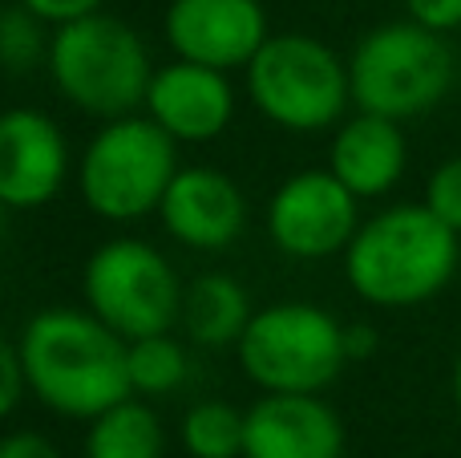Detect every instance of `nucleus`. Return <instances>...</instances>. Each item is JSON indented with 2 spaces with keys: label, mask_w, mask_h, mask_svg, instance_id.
I'll return each instance as SVG.
<instances>
[{
  "label": "nucleus",
  "mask_w": 461,
  "mask_h": 458,
  "mask_svg": "<svg viewBox=\"0 0 461 458\" xmlns=\"http://www.w3.org/2000/svg\"><path fill=\"white\" fill-rule=\"evenodd\" d=\"M405 159L409 146L401 134V122L360 110L357 118H348L336 130L332 151H328V170L357 199H376V195L393 191L401 183Z\"/></svg>",
  "instance_id": "2eb2a0df"
},
{
  "label": "nucleus",
  "mask_w": 461,
  "mask_h": 458,
  "mask_svg": "<svg viewBox=\"0 0 461 458\" xmlns=\"http://www.w3.org/2000/svg\"><path fill=\"white\" fill-rule=\"evenodd\" d=\"M409 21L425 24L433 32H454L461 29V0H405Z\"/></svg>",
  "instance_id": "5701e85b"
},
{
  "label": "nucleus",
  "mask_w": 461,
  "mask_h": 458,
  "mask_svg": "<svg viewBox=\"0 0 461 458\" xmlns=\"http://www.w3.org/2000/svg\"><path fill=\"white\" fill-rule=\"evenodd\" d=\"M454 73L457 61L446 32H433L417 21L381 24L352 49V105L393 122L421 118L433 105H441V97L454 86Z\"/></svg>",
  "instance_id": "20e7f679"
},
{
  "label": "nucleus",
  "mask_w": 461,
  "mask_h": 458,
  "mask_svg": "<svg viewBox=\"0 0 461 458\" xmlns=\"http://www.w3.org/2000/svg\"><path fill=\"white\" fill-rule=\"evenodd\" d=\"M24 8L41 16L49 24H65V21H77V16H89V13H102L105 0H21Z\"/></svg>",
  "instance_id": "b1692460"
},
{
  "label": "nucleus",
  "mask_w": 461,
  "mask_h": 458,
  "mask_svg": "<svg viewBox=\"0 0 461 458\" xmlns=\"http://www.w3.org/2000/svg\"><path fill=\"white\" fill-rule=\"evenodd\" d=\"M461 243L425 203H401L357 227L344 248L352 292L376 308H417L433 300L457 272Z\"/></svg>",
  "instance_id": "f03ea898"
},
{
  "label": "nucleus",
  "mask_w": 461,
  "mask_h": 458,
  "mask_svg": "<svg viewBox=\"0 0 461 458\" xmlns=\"http://www.w3.org/2000/svg\"><path fill=\"white\" fill-rule=\"evenodd\" d=\"M239 370L263 394H320L348 365L344 325L316 305H271L251 316L235 345Z\"/></svg>",
  "instance_id": "0eeeda50"
},
{
  "label": "nucleus",
  "mask_w": 461,
  "mask_h": 458,
  "mask_svg": "<svg viewBox=\"0 0 461 458\" xmlns=\"http://www.w3.org/2000/svg\"><path fill=\"white\" fill-rule=\"evenodd\" d=\"M357 195L332 170H300L267 203V235L292 260H328L360 227Z\"/></svg>",
  "instance_id": "1a4fd4ad"
},
{
  "label": "nucleus",
  "mask_w": 461,
  "mask_h": 458,
  "mask_svg": "<svg viewBox=\"0 0 461 458\" xmlns=\"http://www.w3.org/2000/svg\"><path fill=\"white\" fill-rule=\"evenodd\" d=\"M425 207L461 235V154L446 159L425 183Z\"/></svg>",
  "instance_id": "412c9836"
},
{
  "label": "nucleus",
  "mask_w": 461,
  "mask_h": 458,
  "mask_svg": "<svg viewBox=\"0 0 461 458\" xmlns=\"http://www.w3.org/2000/svg\"><path fill=\"white\" fill-rule=\"evenodd\" d=\"M69 179V142L41 110L0 114V207L37 211Z\"/></svg>",
  "instance_id": "9d476101"
},
{
  "label": "nucleus",
  "mask_w": 461,
  "mask_h": 458,
  "mask_svg": "<svg viewBox=\"0 0 461 458\" xmlns=\"http://www.w3.org/2000/svg\"><path fill=\"white\" fill-rule=\"evenodd\" d=\"M344 345H348V362H365L376 349L373 325H344Z\"/></svg>",
  "instance_id": "a878e982"
},
{
  "label": "nucleus",
  "mask_w": 461,
  "mask_h": 458,
  "mask_svg": "<svg viewBox=\"0 0 461 458\" xmlns=\"http://www.w3.org/2000/svg\"><path fill=\"white\" fill-rule=\"evenodd\" d=\"M247 410L230 402H199L183 418V446L191 458H243Z\"/></svg>",
  "instance_id": "6ab92c4d"
},
{
  "label": "nucleus",
  "mask_w": 461,
  "mask_h": 458,
  "mask_svg": "<svg viewBox=\"0 0 461 458\" xmlns=\"http://www.w3.org/2000/svg\"><path fill=\"white\" fill-rule=\"evenodd\" d=\"M130 386L138 398H158V394H175L186 378H191V357L178 345L170 333H154V337H138L130 341Z\"/></svg>",
  "instance_id": "a211bd4d"
},
{
  "label": "nucleus",
  "mask_w": 461,
  "mask_h": 458,
  "mask_svg": "<svg viewBox=\"0 0 461 458\" xmlns=\"http://www.w3.org/2000/svg\"><path fill=\"white\" fill-rule=\"evenodd\" d=\"M344 422L316 394H263L247 410L243 458H340Z\"/></svg>",
  "instance_id": "ddd939ff"
},
{
  "label": "nucleus",
  "mask_w": 461,
  "mask_h": 458,
  "mask_svg": "<svg viewBox=\"0 0 461 458\" xmlns=\"http://www.w3.org/2000/svg\"><path fill=\"white\" fill-rule=\"evenodd\" d=\"M21 362L29 394L65 418H97L134 398L130 341L118 337L89 308H45L21 333Z\"/></svg>",
  "instance_id": "f257e3e1"
},
{
  "label": "nucleus",
  "mask_w": 461,
  "mask_h": 458,
  "mask_svg": "<svg viewBox=\"0 0 461 458\" xmlns=\"http://www.w3.org/2000/svg\"><path fill=\"white\" fill-rule=\"evenodd\" d=\"M86 308L102 316L118 337L138 341L154 333H170L183 321V280L154 243L110 240L86 260L81 276Z\"/></svg>",
  "instance_id": "6e6552de"
},
{
  "label": "nucleus",
  "mask_w": 461,
  "mask_h": 458,
  "mask_svg": "<svg viewBox=\"0 0 461 458\" xmlns=\"http://www.w3.org/2000/svg\"><path fill=\"white\" fill-rule=\"evenodd\" d=\"M0 458H61V454H57V446L45 435L16 430V435L0 438Z\"/></svg>",
  "instance_id": "393cba45"
},
{
  "label": "nucleus",
  "mask_w": 461,
  "mask_h": 458,
  "mask_svg": "<svg viewBox=\"0 0 461 458\" xmlns=\"http://www.w3.org/2000/svg\"><path fill=\"white\" fill-rule=\"evenodd\" d=\"M251 300H247V289L227 272H207L199 280L186 284L183 297V325L186 337L194 345H239L243 329L251 325Z\"/></svg>",
  "instance_id": "dca6fc26"
},
{
  "label": "nucleus",
  "mask_w": 461,
  "mask_h": 458,
  "mask_svg": "<svg viewBox=\"0 0 461 458\" xmlns=\"http://www.w3.org/2000/svg\"><path fill=\"white\" fill-rule=\"evenodd\" d=\"M454 402L461 410V353H457V365H454Z\"/></svg>",
  "instance_id": "bb28decb"
},
{
  "label": "nucleus",
  "mask_w": 461,
  "mask_h": 458,
  "mask_svg": "<svg viewBox=\"0 0 461 458\" xmlns=\"http://www.w3.org/2000/svg\"><path fill=\"white\" fill-rule=\"evenodd\" d=\"M49 21H41L32 8L16 0L13 8H0V69L5 73H29L32 65L49 61Z\"/></svg>",
  "instance_id": "aec40b11"
},
{
  "label": "nucleus",
  "mask_w": 461,
  "mask_h": 458,
  "mask_svg": "<svg viewBox=\"0 0 461 458\" xmlns=\"http://www.w3.org/2000/svg\"><path fill=\"white\" fill-rule=\"evenodd\" d=\"M24 389H29V381H24L21 345H13V341L0 333V418H8V414L21 406Z\"/></svg>",
  "instance_id": "4be33fe9"
},
{
  "label": "nucleus",
  "mask_w": 461,
  "mask_h": 458,
  "mask_svg": "<svg viewBox=\"0 0 461 458\" xmlns=\"http://www.w3.org/2000/svg\"><path fill=\"white\" fill-rule=\"evenodd\" d=\"M178 175V142L146 114L110 118L77 162L81 199L110 224L154 215Z\"/></svg>",
  "instance_id": "39448f33"
},
{
  "label": "nucleus",
  "mask_w": 461,
  "mask_h": 458,
  "mask_svg": "<svg viewBox=\"0 0 461 458\" xmlns=\"http://www.w3.org/2000/svg\"><path fill=\"white\" fill-rule=\"evenodd\" d=\"M267 37L259 0H170L167 8L170 49L211 69H247Z\"/></svg>",
  "instance_id": "9b49d317"
},
{
  "label": "nucleus",
  "mask_w": 461,
  "mask_h": 458,
  "mask_svg": "<svg viewBox=\"0 0 461 458\" xmlns=\"http://www.w3.org/2000/svg\"><path fill=\"white\" fill-rule=\"evenodd\" d=\"M45 65L65 102L105 122L146 105L154 81V61L142 32L110 13L53 24Z\"/></svg>",
  "instance_id": "7ed1b4c3"
},
{
  "label": "nucleus",
  "mask_w": 461,
  "mask_h": 458,
  "mask_svg": "<svg viewBox=\"0 0 461 458\" xmlns=\"http://www.w3.org/2000/svg\"><path fill=\"white\" fill-rule=\"evenodd\" d=\"M146 114L167 130L175 142L199 146L215 142L235 118V89L223 69H211L199 61H170L154 69Z\"/></svg>",
  "instance_id": "f8f14e48"
},
{
  "label": "nucleus",
  "mask_w": 461,
  "mask_h": 458,
  "mask_svg": "<svg viewBox=\"0 0 461 458\" xmlns=\"http://www.w3.org/2000/svg\"><path fill=\"white\" fill-rule=\"evenodd\" d=\"M247 94L267 122L316 134L336 126L348 110V65L308 32H276L247 65Z\"/></svg>",
  "instance_id": "423d86ee"
},
{
  "label": "nucleus",
  "mask_w": 461,
  "mask_h": 458,
  "mask_svg": "<svg viewBox=\"0 0 461 458\" xmlns=\"http://www.w3.org/2000/svg\"><path fill=\"white\" fill-rule=\"evenodd\" d=\"M162 227L178 243L194 252H219L243 235L247 199L223 170L211 167H178L175 183L167 187V199L158 207Z\"/></svg>",
  "instance_id": "4468645a"
},
{
  "label": "nucleus",
  "mask_w": 461,
  "mask_h": 458,
  "mask_svg": "<svg viewBox=\"0 0 461 458\" xmlns=\"http://www.w3.org/2000/svg\"><path fill=\"white\" fill-rule=\"evenodd\" d=\"M162 422L146 402L126 398L89 418L86 458H162Z\"/></svg>",
  "instance_id": "f3484780"
}]
</instances>
